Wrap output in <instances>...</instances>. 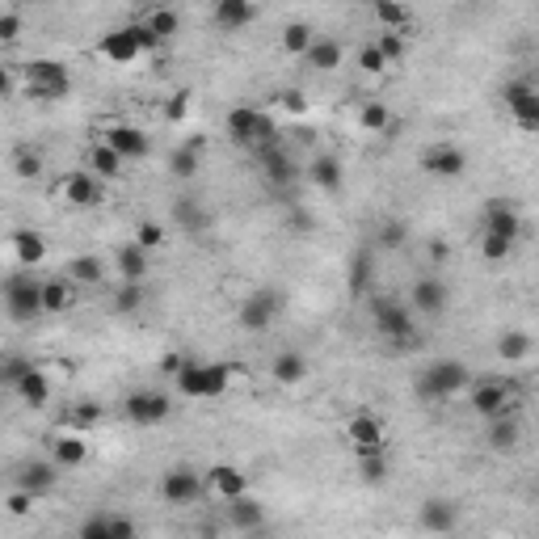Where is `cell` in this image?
Returning a JSON list of instances; mask_svg holds the SVG:
<instances>
[{
  "label": "cell",
  "mask_w": 539,
  "mask_h": 539,
  "mask_svg": "<svg viewBox=\"0 0 539 539\" xmlns=\"http://www.w3.org/2000/svg\"><path fill=\"white\" fill-rule=\"evenodd\" d=\"M123 413L131 417L135 426H160V421H169L173 404L165 392H131L123 404Z\"/></svg>",
  "instance_id": "14"
},
{
  "label": "cell",
  "mask_w": 539,
  "mask_h": 539,
  "mask_svg": "<svg viewBox=\"0 0 539 539\" xmlns=\"http://www.w3.org/2000/svg\"><path fill=\"white\" fill-rule=\"evenodd\" d=\"M173 220H177V228H185V232H203V228H207V211L198 207L194 198H177V203H173Z\"/></svg>",
  "instance_id": "41"
},
{
  "label": "cell",
  "mask_w": 539,
  "mask_h": 539,
  "mask_svg": "<svg viewBox=\"0 0 539 539\" xmlns=\"http://www.w3.org/2000/svg\"><path fill=\"white\" fill-rule=\"evenodd\" d=\"M34 502H38V497H30L25 489H13V493H9V515H13V518H25L30 510H34Z\"/></svg>",
  "instance_id": "57"
},
{
  "label": "cell",
  "mask_w": 539,
  "mask_h": 539,
  "mask_svg": "<svg viewBox=\"0 0 539 539\" xmlns=\"http://www.w3.org/2000/svg\"><path fill=\"white\" fill-rule=\"evenodd\" d=\"M371 279H375V261H371L367 249H358L355 258H350V274H345V282H350V295H367L371 299Z\"/></svg>",
  "instance_id": "36"
},
{
  "label": "cell",
  "mask_w": 539,
  "mask_h": 539,
  "mask_svg": "<svg viewBox=\"0 0 539 539\" xmlns=\"http://www.w3.org/2000/svg\"><path fill=\"white\" fill-rule=\"evenodd\" d=\"M89 459V447L80 434H60V439H51V464L60 468V472H76V468Z\"/></svg>",
  "instance_id": "25"
},
{
  "label": "cell",
  "mask_w": 539,
  "mask_h": 539,
  "mask_svg": "<svg viewBox=\"0 0 539 539\" xmlns=\"http://www.w3.org/2000/svg\"><path fill=\"white\" fill-rule=\"evenodd\" d=\"M114 270H118V279L123 282H144L147 274V249H139L135 241L114 249Z\"/></svg>",
  "instance_id": "30"
},
{
  "label": "cell",
  "mask_w": 539,
  "mask_h": 539,
  "mask_svg": "<svg viewBox=\"0 0 539 539\" xmlns=\"http://www.w3.org/2000/svg\"><path fill=\"white\" fill-rule=\"evenodd\" d=\"M518 434H523V430H518V421L506 413V417H493V421H489V434H485V442H489V451H515Z\"/></svg>",
  "instance_id": "37"
},
{
  "label": "cell",
  "mask_w": 539,
  "mask_h": 539,
  "mask_svg": "<svg viewBox=\"0 0 539 539\" xmlns=\"http://www.w3.org/2000/svg\"><path fill=\"white\" fill-rule=\"evenodd\" d=\"M358 127L371 135H383V131H392V114H388L383 101H367V106L358 110Z\"/></svg>",
  "instance_id": "42"
},
{
  "label": "cell",
  "mask_w": 539,
  "mask_h": 539,
  "mask_svg": "<svg viewBox=\"0 0 539 539\" xmlns=\"http://www.w3.org/2000/svg\"><path fill=\"white\" fill-rule=\"evenodd\" d=\"M345 439H350V447H355L358 455L363 451H383V421L375 413H355L350 421H345Z\"/></svg>",
  "instance_id": "17"
},
{
  "label": "cell",
  "mask_w": 539,
  "mask_h": 539,
  "mask_svg": "<svg viewBox=\"0 0 539 539\" xmlns=\"http://www.w3.org/2000/svg\"><path fill=\"white\" fill-rule=\"evenodd\" d=\"M165 241H169V228L165 223H156V220H144V223H135V245L139 249H165Z\"/></svg>",
  "instance_id": "46"
},
{
  "label": "cell",
  "mask_w": 539,
  "mask_h": 539,
  "mask_svg": "<svg viewBox=\"0 0 539 539\" xmlns=\"http://www.w3.org/2000/svg\"><path fill=\"white\" fill-rule=\"evenodd\" d=\"M22 80L34 101H60L72 93V76H68V68L60 60H30L22 68Z\"/></svg>",
  "instance_id": "5"
},
{
  "label": "cell",
  "mask_w": 539,
  "mask_h": 539,
  "mask_svg": "<svg viewBox=\"0 0 539 539\" xmlns=\"http://www.w3.org/2000/svg\"><path fill=\"white\" fill-rule=\"evenodd\" d=\"M13 173L30 182V177H38V173H43V156H38L34 147H17V152H13Z\"/></svg>",
  "instance_id": "48"
},
{
  "label": "cell",
  "mask_w": 539,
  "mask_h": 539,
  "mask_svg": "<svg viewBox=\"0 0 539 539\" xmlns=\"http://www.w3.org/2000/svg\"><path fill=\"white\" fill-rule=\"evenodd\" d=\"M312 43H317V34H312V25L307 22H291L287 30H282V47L291 51V55H307Z\"/></svg>",
  "instance_id": "45"
},
{
  "label": "cell",
  "mask_w": 539,
  "mask_h": 539,
  "mask_svg": "<svg viewBox=\"0 0 539 539\" xmlns=\"http://www.w3.org/2000/svg\"><path fill=\"white\" fill-rule=\"evenodd\" d=\"M185 110H190V93H185V89H182V93H173V98L165 101V118H169V123H182Z\"/></svg>",
  "instance_id": "56"
},
{
  "label": "cell",
  "mask_w": 539,
  "mask_h": 539,
  "mask_svg": "<svg viewBox=\"0 0 539 539\" xmlns=\"http://www.w3.org/2000/svg\"><path fill=\"white\" fill-rule=\"evenodd\" d=\"M375 47L383 51V60H388V63H396V60H404L409 43H404V34H380V38H375Z\"/></svg>",
  "instance_id": "53"
},
{
  "label": "cell",
  "mask_w": 539,
  "mask_h": 539,
  "mask_svg": "<svg viewBox=\"0 0 539 539\" xmlns=\"http://www.w3.org/2000/svg\"><path fill=\"white\" fill-rule=\"evenodd\" d=\"M203 493H207V480L198 477L194 468H169L160 480V497L169 506H194L203 502Z\"/></svg>",
  "instance_id": "9"
},
{
  "label": "cell",
  "mask_w": 539,
  "mask_h": 539,
  "mask_svg": "<svg viewBox=\"0 0 539 539\" xmlns=\"http://www.w3.org/2000/svg\"><path fill=\"white\" fill-rule=\"evenodd\" d=\"M291 228H299V232H307V228H312V215H307V211H299V207H295V211H291Z\"/></svg>",
  "instance_id": "61"
},
{
  "label": "cell",
  "mask_w": 539,
  "mask_h": 539,
  "mask_svg": "<svg viewBox=\"0 0 539 539\" xmlns=\"http://www.w3.org/2000/svg\"><path fill=\"white\" fill-rule=\"evenodd\" d=\"M22 38V13L0 9V43H17Z\"/></svg>",
  "instance_id": "54"
},
{
  "label": "cell",
  "mask_w": 539,
  "mask_h": 539,
  "mask_svg": "<svg viewBox=\"0 0 539 539\" xmlns=\"http://www.w3.org/2000/svg\"><path fill=\"white\" fill-rule=\"evenodd\" d=\"M358 68L367 76H380V72H388V60H383V51L375 43H367V47L358 51Z\"/></svg>",
  "instance_id": "52"
},
{
  "label": "cell",
  "mask_w": 539,
  "mask_h": 539,
  "mask_svg": "<svg viewBox=\"0 0 539 539\" xmlns=\"http://www.w3.org/2000/svg\"><path fill=\"white\" fill-rule=\"evenodd\" d=\"M223 515H228V527L232 531H261L266 527V510H261L258 497H236V502L223 506Z\"/></svg>",
  "instance_id": "24"
},
{
  "label": "cell",
  "mask_w": 539,
  "mask_h": 539,
  "mask_svg": "<svg viewBox=\"0 0 539 539\" xmlns=\"http://www.w3.org/2000/svg\"><path fill=\"white\" fill-rule=\"evenodd\" d=\"M358 480H363V485H383V480H388V459H383V451L358 455Z\"/></svg>",
  "instance_id": "44"
},
{
  "label": "cell",
  "mask_w": 539,
  "mask_h": 539,
  "mask_svg": "<svg viewBox=\"0 0 539 539\" xmlns=\"http://www.w3.org/2000/svg\"><path fill=\"white\" fill-rule=\"evenodd\" d=\"M371 325H375V333L380 337H388L392 345H409L417 337V325H413V307L401 304V299H392V295H371Z\"/></svg>",
  "instance_id": "2"
},
{
  "label": "cell",
  "mask_w": 539,
  "mask_h": 539,
  "mask_svg": "<svg viewBox=\"0 0 539 539\" xmlns=\"http://www.w3.org/2000/svg\"><path fill=\"white\" fill-rule=\"evenodd\" d=\"M114 535L118 539H139V527H135L127 515H114Z\"/></svg>",
  "instance_id": "59"
},
{
  "label": "cell",
  "mask_w": 539,
  "mask_h": 539,
  "mask_svg": "<svg viewBox=\"0 0 539 539\" xmlns=\"http://www.w3.org/2000/svg\"><path fill=\"white\" fill-rule=\"evenodd\" d=\"M144 25L160 38V43H165V38H173L177 30H182V13H177V9H152L144 17Z\"/></svg>",
  "instance_id": "43"
},
{
  "label": "cell",
  "mask_w": 539,
  "mask_h": 539,
  "mask_svg": "<svg viewBox=\"0 0 539 539\" xmlns=\"http://www.w3.org/2000/svg\"><path fill=\"white\" fill-rule=\"evenodd\" d=\"M253 17H258V9L249 0H215V9H211V22L220 25V30H228V34L245 30Z\"/></svg>",
  "instance_id": "26"
},
{
  "label": "cell",
  "mask_w": 539,
  "mask_h": 539,
  "mask_svg": "<svg viewBox=\"0 0 539 539\" xmlns=\"http://www.w3.org/2000/svg\"><path fill=\"white\" fill-rule=\"evenodd\" d=\"M261 156V173H266V182L274 185V190H287V185L299 182V165L291 160V152L287 147H266V152H258Z\"/></svg>",
  "instance_id": "19"
},
{
  "label": "cell",
  "mask_w": 539,
  "mask_h": 539,
  "mask_svg": "<svg viewBox=\"0 0 539 539\" xmlns=\"http://www.w3.org/2000/svg\"><path fill=\"white\" fill-rule=\"evenodd\" d=\"M430 258H434V261H447V245H442V241H430Z\"/></svg>",
  "instance_id": "62"
},
{
  "label": "cell",
  "mask_w": 539,
  "mask_h": 539,
  "mask_svg": "<svg viewBox=\"0 0 539 539\" xmlns=\"http://www.w3.org/2000/svg\"><path fill=\"white\" fill-rule=\"evenodd\" d=\"M55 485H60V468L47 464V459H34L17 472V489H25L30 497H47Z\"/></svg>",
  "instance_id": "22"
},
{
  "label": "cell",
  "mask_w": 539,
  "mask_h": 539,
  "mask_svg": "<svg viewBox=\"0 0 539 539\" xmlns=\"http://www.w3.org/2000/svg\"><path fill=\"white\" fill-rule=\"evenodd\" d=\"M375 22L383 25V34H404L409 22H413V9L409 5H392V0H375Z\"/></svg>",
  "instance_id": "35"
},
{
  "label": "cell",
  "mask_w": 539,
  "mask_h": 539,
  "mask_svg": "<svg viewBox=\"0 0 539 539\" xmlns=\"http://www.w3.org/2000/svg\"><path fill=\"white\" fill-rule=\"evenodd\" d=\"M282 312V291H270V287H261V291H253L245 299V304L236 307V325L249 333H266L274 320H279Z\"/></svg>",
  "instance_id": "7"
},
{
  "label": "cell",
  "mask_w": 539,
  "mask_h": 539,
  "mask_svg": "<svg viewBox=\"0 0 539 539\" xmlns=\"http://www.w3.org/2000/svg\"><path fill=\"white\" fill-rule=\"evenodd\" d=\"M63 270H68V279L80 282V287H98L101 274H106V270H101V258H93V253H80V258H72Z\"/></svg>",
  "instance_id": "39"
},
{
  "label": "cell",
  "mask_w": 539,
  "mask_h": 539,
  "mask_svg": "<svg viewBox=\"0 0 539 539\" xmlns=\"http://www.w3.org/2000/svg\"><path fill=\"white\" fill-rule=\"evenodd\" d=\"M527 355H531V337L523 329H510L497 337V358H502V363H523Z\"/></svg>",
  "instance_id": "40"
},
{
  "label": "cell",
  "mask_w": 539,
  "mask_h": 539,
  "mask_svg": "<svg viewBox=\"0 0 539 539\" xmlns=\"http://www.w3.org/2000/svg\"><path fill=\"white\" fill-rule=\"evenodd\" d=\"M228 135L236 144L253 147V152H266V147H279V123L261 114L258 106H236L228 110Z\"/></svg>",
  "instance_id": "4"
},
{
  "label": "cell",
  "mask_w": 539,
  "mask_h": 539,
  "mask_svg": "<svg viewBox=\"0 0 539 539\" xmlns=\"http://www.w3.org/2000/svg\"><path fill=\"white\" fill-rule=\"evenodd\" d=\"M207 489L215 493L220 502H236V497L249 493V477L232 464H215V468H207Z\"/></svg>",
  "instance_id": "21"
},
{
  "label": "cell",
  "mask_w": 539,
  "mask_h": 539,
  "mask_svg": "<svg viewBox=\"0 0 539 539\" xmlns=\"http://www.w3.org/2000/svg\"><path fill=\"white\" fill-rule=\"evenodd\" d=\"M80 539H118L114 535V515H93L80 523Z\"/></svg>",
  "instance_id": "50"
},
{
  "label": "cell",
  "mask_w": 539,
  "mask_h": 539,
  "mask_svg": "<svg viewBox=\"0 0 539 539\" xmlns=\"http://www.w3.org/2000/svg\"><path fill=\"white\" fill-rule=\"evenodd\" d=\"M185 363H190V358H185V355H165V358H160V371H165V375H173V380H177V375H182V371H185Z\"/></svg>",
  "instance_id": "58"
},
{
  "label": "cell",
  "mask_w": 539,
  "mask_h": 539,
  "mask_svg": "<svg viewBox=\"0 0 539 539\" xmlns=\"http://www.w3.org/2000/svg\"><path fill=\"white\" fill-rule=\"evenodd\" d=\"M13 392L22 396V404H30V409H47V404H51V380H47V371L34 367L22 383H17V388H13Z\"/></svg>",
  "instance_id": "32"
},
{
  "label": "cell",
  "mask_w": 539,
  "mask_h": 539,
  "mask_svg": "<svg viewBox=\"0 0 539 539\" xmlns=\"http://www.w3.org/2000/svg\"><path fill=\"white\" fill-rule=\"evenodd\" d=\"M63 426H68V434H85V430L101 426V404H89V401L68 404L63 409Z\"/></svg>",
  "instance_id": "38"
},
{
  "label": "cell",
  "mask_w": 539,
  "mask_h": 539,
  "mask_svg": "<svg viewBox=\"0 0 539 539\" xmlns=\"http://www.w3.org/2000/svg\"><path fill=\"white\" fill-rule=\"evenodd\" d=\"M60 190H63V203H68V207H80V211L101 207V203H106V182H101L98 173H89V169L68 173Z\"/></svg>",
  "instance_id": "10"
},
{
  "label": "cell",
  "mask_w": 539,
  "mask_h": 539,
  "mask_svg": "<svg viewBox=\"0 0 539 539\" xmlns=\"http://www.w3.org/2000/svg\"><path fill=\"white\" fill-rule=\"evenodd\" d=\"M515 253V241H502V236H480V258L485 261H506Z\"/></svg>",
  "instance_id": "51"
},
{
  "label": "cell",
  "mask_w": 539,
  "mask_h": 539,
  "mask_svg": "<svg viewBox=\"0 0 539 539\" xmlns=\"http://www.w3.org/2000/svg\"><path fill=\"white\" fill-rule=\"evenodd\" d=\"M468 409H472L477 417H485V421L506 417V413H510V392H506V383H497V380L477 383V388L468 392Z\"/></svg>",
  "instance_id": "16"
},
{
  "label": "cell",
  "mask_w": 539,
  "mask_h": 539,
  "mask_svg": "<svg viewBox=\"0 0 539 539\" xmlns=\"http://www.w3.org/2000/svg\"><path fill=\"white\" fill-rule=\"evenodd\" d=\"M404 236H409V228H404L401 220H388V223L380 228V245H383V249H401Z\"/></svg>",
  "instance_id": "55"
},
{
  "label": "cell",
  "mask_w": 539,
  "mask_h": 539,
  "mask_svg": "<svg viewBox=\"0 0 539 539\" xmlns=\"http://www.w3.org/2000/svg\"><path fill=\"white\" fill-rule=\"evenodd\" d=\"M282 106H287L291 114H304L307 110V101H304V93H299V89H287V93H282Z\"/></svg>",
  "instance_id": "60"
},
{
  "label": "cell",
  "mask_w": 539,
  "mask_h": 539,
  "mask_svg": "<svg viewBox=\"0 0 539 539\" xmlns=\"http://www.w3.org/2000/svg\"><path fill=\"white\" fill-rule=\"evenodd\" d=\"M307 182L317 185V190H325V194H337L342 190V182H345V173H342V160L337 156H317L312 165H307Z\"/></svg>",
  "instance_id": "29"
},
{
  "label": "cell",
  "mask_w": 539,
  "mask_h": 539,
  "mask_svg": "<svg viewBox=\"0 0 539 539\" xmlns=\"http://www.w3.org/2000/svg\"><path fill=\"white\" fill-rule=\"evenodd\" d=\"M30 371H34V363H30V358H17V355H9V358H5V363H0V380L9 383V388H17V383H22L25 375H30Z\"/></svg>",
  "instance_id": "49"
},
{
  "label": "cell",
  "mask_w": 539,
  "mask_h": 539,
  "mask_svg": "<svg viewBox=\"0 0 539 539\" xmlns=\"http://www.w3.org/2000/svg\"><path fill=\"white\" fill-rule=\"evenodd\" d=\"M468 367L459 363V358H434L421 375H417V396L421 401H451V396H459L468 388Z\"/></svg>",
  "instance_id": "3"
},
{
  "label": "cell",
  "mask_w": 539,
  "mask_h": 539,
  "mask_svg": "<svg viewBox=\"0 0 539 539\" xmlns=\"http://www.w3.org/2000/svg\"><path fill=\"white\" fill-rule=\"evenodd\" d=\"M270 375H274V383H282V388H295V383H304V375H307V358L299 355V350H282V355L270 358Z\"/></svg>",
  "instance_id": "28"
},
{
  "label": "cell",
  "mask_w": 539,
  "mask_h": 539,
  "mask_svg": "<svg viewBox=\"0 0 539 539\" xmlns=\"http://www.w3.org/2000/svg\"><path fill=\"white\" fill-rule=\"evenodd\" d=\"M139 307H144V287H139V282H123V287L114 291V312L131 317V312H139Z\"/></svg>",
  "instance_id": "47"
},
{
  "label": "cell",
  "mask_w": 539,
  "mask_h": 539,
  "mask_svg": "<svg viewBox=\"0 0 539 539\" xmlns=\"http://www.w3.org/2000/svg\"><path fill=\"white\" fill-rule=\"evenodd\" d=\"M417 527L426 535H451L459 527V506L447 502V497H426L417 506Z\"/></svg>",
  "instance_id": "12"
},
{
  "label": "cell",
  "mask_w": 539,
  "mask_h": 539,
  "mask_svg": "<svg viewBox=\"0 0 539 539\" xmlns=\"http://www.w3.org/2000/svg\"><path fill=\"white\" fill-rule=\"evenodd\" d=\"M245 367H232V363H185V371L177 375V392L190 396V401H220L228 388H232V375Z\"/></svg>",
  "instance_id": "1"
},
{
  "label": "cell",
  "mask_w": 539,
  "mask_h": 539,
  "mask_svg": "<svg viewBox=\"0 0 539 539\" xmlns=\"http://www.w3.org/2000/svg\"><path fill=\"white\" fill-rule=\"evenodd\" d=\"M447 299H451V291H447V282H442L439 274L417 279L413 291H409V307H413L417 317H442V312H447Z\"/></svg>",
  "instance_id": "13"
},
{
  "label": "cell",
  "mask_w": 539,
  "mask_h": 539,
  "mask_svg": "<svg viewBox=\"0 0 539 539\" xmlns=\"http://www.w3.org/2000/svg\"><path fill=\"white\" fill-rule=\"evenodd\" d=\"M9 245H13V258H17V266L22 270H38L43 266V258H47V241H43L38 232H30V228L13 232Z\"/></svg>",
  "instance_id": "27"
},
{
  "label": "cell",
  "mask_w": 539,
  "mask_h": 539,
  "mask_svg": "<svg viewBox=\"0 0 539 539\" xmlns=\"http://www.w3.org/2000/svg\"><path fill=\"white\" fill-rule=\"evenodd\" d=\"M76 304V291H72V279H47L43 282V312L60 317Z\"/></svg>",
  "instance_id": "34"
},
{
  "label": "cell",
  "mask_w": 539,
  "mask_h": 539,
  "mask_svg": "<svg viewBox=\"0 0 539 539\" xmlns=\"http://www.w3.org/2000/svg\"><path fill=\"white\" fill-rule=\"evenodd\" d=\"M5 312L17 325L43 317V279H34L30 270H13L5 279Z\"/></svg>",
  "instance_id": "6"
},
{
  "label": "cell",
  "mask_w": 539,
  "mask_h": 539,
  "mask_svg": "<svg viewBox=\"0 0 539 539\" xmlns=\"http://www.w3.org/2000/svg\"><path fill=\"white\" fill-rule=\"evenodd\" d=\"M421 169H426L430 177H442V182H451V177H459V173L468 169V156H464V147L439 144V147H430L426 156H421Z\"/></svg>",
  "instance_id": "18"
},
{
  "label": "cell",
  "mask_w": 539,
  "mask_h": 539,
  "mask_svg": "<svg viewBox=\"0 0 539 539\" xmlns=\"http://www.w3.org/2000/svg\"><path fill=\"white\" fill-rule=\"evenodd\" d=\"M203 156H207V135H203V139L194 135V139H185L169 156V173L182 177V182H190V177H198V169H203Z\"/></svg>",
  "instance_id": "23"
},
{
  "label": "cell",
  "mask_w": 539,
  "mask_h": 539,
  "mask_svg": "<svg viewBox=\"0 0 539 539\" xmlns=\"http://www.w3.org/2000/svg\"><path fill=\"white\" fill-rule=\"evenodd\" d=\"M485 236H502V241H515L523 236V220H518V211L510 198H489L485 203Z\"/></svg>",
  "instance_id": "15"
},
{
  "label": "cell",
  "mask_w": 539,
  "mask_h": 539,
  "mask_svg": "<svg viewBox=\"0 0 539 539\" xmlns=\"http://www.w3.org/2000/svg\"><path fill=\"white\" fill-rule=\"evenodd\" d=\"M98 51H101V60H110V63H135L139 55H144V34H139V22L118 25V30H110V34H101Z\"/></svg>",
  "instance_id": "11"
},
{
  "label": "cell",
  "mask_w": 539,
  "mask_h": 539,
  "mask_svg": "<svg viewBox=\"0 0 539 539\" xmlns=\"http://www.w3.org/2000/svg\"><path fill=\"white\" fill-rule=\"evenodd\" d=\"M502 101H506V110H510V118H515L523 131L539 135V89L535 85L510 80V85L502 89Z\"/></svg>",
  "instance_id": "8"
},
{
  "label": "cell",
  "mask_w": 539,
  "mask_h": 539,
  "mask_svg": "<svg viewBox=\"0 0 539 539\" xmlns=\"http://www.w3.org/2000/svg\"><path fill=\"white\" fill-rule=\"evenodd\" d=\"M304 60H307V68H317V72H333V68H342L345 51H342V43H337V38H317Z\"/></svg>",
  "instance_id": "33"
},
{
  "label": "cell",
  "mask_w": 539,
  "mask_h": 539,
  "mask_svg": "<svg viewBox=\"0 0 539 539\" xmlns=\"http://www.w3.org/2000/svg\"><path fill=\"white\" fill-rule=\"evenodd\" d=\"M89 173H98L101 182H114V177H123L127 173V160L114 152L110 144H93V152H89Z\"/></svg>",
  "instance_id": "31"
},
{
  "label": "cell",
  "mask_w": 539,
  "mask_h": 539,
  "mask_svg": "<svg viewBox=\"0 0 539 539\" xmlns=\"http://www.w3.org/2000/svg\"><path fill=\"white\" fill-rule=\"evenodd\" d=\"M101 144H110L123 160H144L147 156V135L139 127H127V123H114L101 131Z\"/></svg>",
  "instance_id": "20"
}]
</instances>
